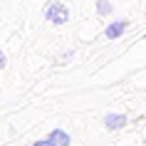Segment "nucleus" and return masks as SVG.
Masks as SVG:
<instances>
[{"label": "nucleus", "instance_id": "5", "mask_svg": "<svg viewBox=\"0 0 146 146\" xmlns=\"http://www.w3.org/2000/svg\"><path fill=\"white\" fill-rule=\"evenodd\" d=\"M5 67V57H3V52H0V69Z\"/></svg>", "mask_w": 146, "mask_h": 146}, {"label": "nucleus", "instance_id": "1", "mask_svg": "<svg viewBox=\"0 0 146 146\" xmlns=\"http://www.w3.org/2000/svg\"><path fill=\"white\" fill-rule=\"evenodd\" d=\"M124 124H126V116H124V114H109L107 119H104V126H107L109 131L124 129Z\"/></svg>", "mask_w": 146, "mask_h": 146}, {"label": "nucleus", "instance_id": "2", "mask_svg": "<svg viewBox=\"0 0 146 146\" xmlns=\"http://www.w3.org/2000/svg\"><path fill=\"white\" fill-rule=\"evenodd\" d=\"M47 17H50L52 23H64V20H67V10L62 8V5H52V8L47 10Z\"/></svg>", "mask_w": 146, "mask_h": 146}, {"label": "nucleus", "instance_id": "4", "mask_svg": "<svg viewBox=\"0 0 146 146\" xmlns=\"http://www.w3.org/2000/svg\"><path fill=\"white\" fill-rule=\"evenodd\" d=\"M124 27H126V23H114V25L107 30V37H119V35L124 32Z\"/></svg>", "mask_w": 146, "mask_h": 146}, {"label": "nucleus", "instance_id": "3", "mask_svg": "<svg viewBox=\"0 0 146 146\" xmlns=\"http://www.w3.org/2000/svg\"><path fill=\"white\" fill-rule=\"evenodd\" d=\"M32 146H62V144H60V139L54 136V134H50L47 139H40V141H35Z\"/></svg>", "mask_w": 146, "mask_h": 146}]
</instances>
